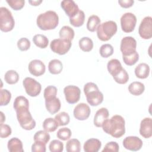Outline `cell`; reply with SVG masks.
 <instances>
[{
    "mask_svg": "<svg viewBox=\"0 0 152 152\" xmlns=\"http://www.w3.org/2000/svg\"><path fill=\"white\" fill-rule=\"evenodd\" d=\"M125 122L124 118L118 115L113 116L109 119H106L102 127L103 130L112 137L118 138L121 137L125 132Z\"/></svg>",
    "mask_w": 152,
    "mask_h": 152,
    "instance_id": "obj_1",
    "label": "cell"
},
{
    "mask_svg": "<svg viewBox=\"0 0 152 152\" xmlns=\"http://www.w3.org/2000/svg\"><path fill=\"white\" fill-rule=\"evenodd\" d=\"M59 17L56 12L49 10L40 14L36 20L37 26L42 30H49L55 28L58 25Z\"/></svg>",
    "mask_w": 152,
    "mask_h": 152,
    "instance_id": "obj_2",
    "label": "cell"
},
{
    "mask_svg": "<svg viewBox=\"0 0 152 152\" xmlns=\"http://www.w3.org/2000/svg\"><path fill=\"white\" fill-rule=\"evenodd\" d=\"M84 92L87 102L91 106H96L102 103L103 95L95 83L92 82L86 83L84 87Z\"/></svg>",
    "mask_w": 152,
    "mask_h": 152,
    "instance_id": "obj_3",
    "label": "cell"
},
{
    "mask_svg": "<svg viewBox=\"0 0 152 152\" xmlns=\"http://www.w3.org/2000/svg\"><path fill=\"white\" fill-rule=\"evenodd\" d=\"M117 24L112 20L107 21L100 24L97 28V36L102 41H107L117 31Z\"/></svg>",
    "mask_w": 152,
    "mask_h": 152,
    "instance_id": "obj_4",
    "label": "cell"
},
{
    "mask_svg": "<svg viewBox=\"0 0 152 152\" xmlns=\"http://www.w3.org/2000/svg\"><path fill=\"white\" fill-rule=\"evenodd\" d=\"M28 109L24 107L15 110L17 120L20 126L26 130H31L36 126V121L33 118Z\"/></svg>",
    "mask_w": 152,
    "mask_h": 152,
    "instance_id": "obj_5",
    "label": "cell"
},
{
    "mask_svg": "<svg viewBox=\"0 0 152 152\" xmlns=\"http://www.w3.org/2000/svg\"><path fill=\"white\" fill-rule=\"evenodd\" d=\"M15 25V21L11 11L6 7L0 8V28L4 32L11 31Z\"/></svg>",
    "mask_w": 152,
    "mask_h": 152,
    "instance_id": "obj_6",
    "label": "cell"
},
{
    "mask_svg": "<svg viewBox=\"0 0 152 152\" xmlns=\"http://www.w3.org/2000/svg\"><path fill=\"white\" fill-rule=\"evenodd\" d=\"M72 46L71 41L64 39H55L50 44L51 50L60 55L66 53Z\"/></svg>",
    "mask_w": 152,
    "mask_h": 152,
    "instance_id": "obj_7",
    "label": "cell"
},
{
    "mask_svg": "<svg viewBox=\"0 0 152 152\" xmlns=\"http://www.w3.org/2000/svg\"><path fill=\"white\" fill-rule=\"evenodd\" d=\"M23 86L26 93L31 97H36L41 91V84L35 79L31 77H26L23 81Z\"/></svg>",
    "mask_w": 152,
    "mask_h": 152,
    "instance_id": "obj_8",
    "label": "cell"
},
{
    "mask_svg": "<svg viewBox=\"0 0 152 152\" xmlns=\"http://www.w3.org/2000/svg\"><path fill=\"white\" fill-rule=\"evenodd\" d=\"M137 17L131 12L124 14L121 18V26L122 30L125 33L132 32L136 26Z\"/></svg>",
    "mask_w": 152,
    "mask_h": 152,
    "instance_id": "obj_9",
    "label": "cell"
},
{
    "mask_svg": "<svg viewBox=\"0 0 152 152\" xmlns=\"http://www.w3.org/2000/svg\"><path fill=\"white\" fill-rule=\"evenodd\" d=\"M137 41L131 36H126L122 38L121 42L120 49L122 56H128L136 52Z\"/></svg>",
    "mask_w": 152,
    "mask_h": 152,
    "instance_id": "obj_10",
    "label": "cell"
},
{
    "mask_svg": "<svg viewBox=\"0 0 152 152\" xmlns=\"http://www.w3.org/2000/svg\"><path fill=\"white\" fill-rule=\"evenodd\" d=\"M138 33L144 39H150L152 37V18L150 16L145 17L141 21Z\"/></svg>",
    "mask_w": 152,
    "mask_h": 152,
    "instance_id": "obj_11",
    "label": "cell"
},
{
    "mask_svg": "<svg viewBox=\"0 0 152 152\" xmlns=\"http://www.w3.org/2000/svg\"><path fill=\"white\" fill-rule=\"evenodd\" d=\"M66 101L69 104H74L78 102L80 98L81 90L77 86L69 85L64 88Z\"/></svg>",
    "mask_w": 152,
    "mask_h": 152,
    "instance_id": "obj_12",
    "label": "cell"
},
{
    "mask_svg": "<svg viewBox=\"0 0 152 152\" xmlns=\"http://www.w3.org/2000/svg\"><path fill=\"white\" fill-rule=\"evenodd\" d=\"M142 141L136 136H128L123 141V145L125 148L131 151H138L142 146Z\"/></svg>",
    "mask_w": 152,
    "mask_h": 152,
    "instance_id": "obj_13",
    "label": "cell"
},
{
    "mask_svg": "<svg viewBox=\"0 0 152 152\" xmlns=\"http://www.w3.org/2000/svg\"><path fill=\"white\" fill-rule=\"evenodd\" d=\"M90 112V108L88 104L80 103L75 107L73 113L75 118L80 121H84L89 117Z\"/></svg>",
    "mask_w": 152,
    "mask_h": 152,
    "instance_id": "obj_14",
    "label": "cell"
},
{
    "mask_svg": "<svg viewBox=\"0 0 152 152\" xmlns=\"http://www.w3.org/2000/svg\"><path fill=\"white\" fill-rule=\"evenodd\" d=\"M28 68L30 73L36 77L43 75L46 69L44 63L39 59H34L31 61L28 64Z\"/></svg>",
    "mask_w": 152,
    "mask_h": 152,
    "instance_id": "obj_15",
    "label": "cell"
},
{
    "mask_svg": "<svg viewBox=\"0 0 152 152\" xmlns=\"http://www.w3.org/2000/svg\"><path fill=\"white\" fill-rule=\"evenodd\" d=\"M61 6L69 18L73 17L80 10L77 4L72 0H64L61 1Z\"/></svg>",
    "mask_w": 152,
    "mask_h": 152,
    "instance_id": "obj_16",
    "label": "cell"
},
{
    "mask_svg": "<svg viewBox=\"0 0 152 152\" xmlns=\"http://www.w3.org/2000/svg\"><path fill=\"white\" fill-rule=\"evenodd\" d=\"M140 135L145 138H149L152 135V119L150 118H144L140 123Z\"/></svg>",
    "mask_w": 152,
    "mask_h": 152,
    "instance_id": "obj_17",
    "label": "cell"
},
{
    "mask_svg": "<svg viewBox=\"0 0 152 152\" xmlns=\"http://www.w3.org/2000/svg\"><path fill=\"white\" fill-rule=\"evenodd\" d=\"M45 106L47 110L52 115L57 113L61 108V102L59 98L55 97L45 100Z\"/></svg>",
    "mask_w": 152,
    "mask_h": 152,
    "instance_id": "obj_18",
    "label": "cell"
},
{
    "mask_svg": "<svg viewBox=\"0 0 152 152\" xmlns=\"http://www.w3.org/2000/svg\"><path fill=\"white\" fill-rule=\"evenodd\" d=\"M109 111L106 107L99 109L96 113L94 117V124L97 127H102L104 121L109 116Z\"/></svg>",
    "mask_w": 152,
    "mask_h": 152,
    "instance_id": "obj_19",
    "label": "cell"
},
{
    "mask_svg": "<svg viewBox=\"0 0 152 152\" xmlns=\"http://www.w3.org/2000/svg\"><path fill=\"white\" fill-rule=\"evenodd\" d=\"M102 146L101 141L97 138L87 140L84 144V150L86 152H97Z\"/></svg>",
    "mask_w": 152,
    "mask_h": 152,
    "instance_id": "obj_20",
    "label": "cell"
},
{
    "mask_svg": "<svg viewBox=\"0 0 152 152\" xmlns=\"http://www.w3.org/2000/svg\"><path fill=\"white\" fill-rule=\"evenodd\" d=\"M150 73V66L146 63H140L135 68V74L137 78L144 79L148 77Z\"/></svg>",
    "mask_w": 152,
    "mask_h": 152,
    "instance_id": "obj_21",
    "label": "cell"
},
{
    "mask_svg": "<svg viewBox=\"0 0 152 152\" xmlns=\"http://www.w3.org/2000/svg\"><path fill=\"white\" fill-rule=\"evenodd\" d=\"M8 149L10 152H23V143L20 140L14 137L10 139L7 144Z\"/></svg>",
    "mask_w": 152,
    "mask_h": 152,
    "instance_id": "obj_22",
    "label": "cell"
},
{
    "mask_svg": "<svg viewBox=\"0 0 152 152\" xmlns=\"http://www.w3.org/2000/svg\"><path fill=\"white\" fill-rule=\"evenodd\" d=\"M145 86L143 83L139 81H134L128 86L129 93L134 96H140L144 91Z\"/></svg>",
    "mask_w": 152,
    "mask_h": 152,
    "instance_id": "obj_23",
    "label": "cell"
},
{
    "mask_svg": "<svg viewBox=\"0 0 152 152\" xmlns=\"http://www.w3.org/2000/svg\"><path fill=\"white\" fill-rule=\"evenodd\" d=\"M63 69L62 62L57 59L51 60L48 64V69L52 74H58L61 72Z\"/></svg>",
    "mask_w": 152,
    "mask_h": 152,
    "instance_id": "obj_24",
    "label": "cell"
},
{
    "mask_svg": "<svg viewBox=\"0 0 152 152\" xmlns=\"http://www.w3.org/2000/svg\"><path fill=\"white\" fill-rule=\"evenodd\" d=\"M107 68L109 72L113 76L119 71L122 68V66L118 59H112L108 62L107 64Z\"/></svg>",
    "mask_w": 152,
    "mask_h": 152,
    "instance_id": "obj_25",
    "label": "cell"
},
{
    "mask_svg": "<svg viewBox=\"0 0 152 152\" xmlns=\"http://www.w3.org/2000/svg\"><path fill=\"white\" fill-rule=\"evenodd\" d=\"M74 30L68 26H63L59 30V35L61 39H66L71 41L74 37Z\"/></svg>",
    "mask_w": 152,
    "mask_h": 152,
    "instance_id": "obj_26",
    "label": "cell"
},
{
    "mask_svg": "<svg viewBox=\"0 0 152 152\" xmlns=\"http://www.w3.org/2000/svg\"><path fill=\"white\" fill-rule=\"evenodd\" d=\"M101 20L100 18L96 15H92L88 18L87 23V28L88 31L94 32L96 31L98 26L100 24Z\"/></svg>",
    "mask_w": 152,
    "mask_h": 152,
    "instance_id": "obj_27",
    "label": "cell"
},
{
    "mask_svg": "<svg viewBox=\"0 0 152 152\" xmlns=\"http://www.w3.org/2000/svg\"><path fill=\"white\" fill-rule=\"evenodd\" d=\"M85 20V14L83 11L79 10V11L73 17L69 18L70 23L74 27H80L81 26Z\"/></svg>",
    "mask_w": 152,
    "mask_h": 152,
    "instance_id": "obj_28",
    "label": "cell"
},
{
    "mask_svg": "<svg viewBox=\"0 0 152 152\" xmlns=\"http://www.w3.org/2000/svg\"><path fill=\"white\" fill-rule=\"evenodd\" d=\"M43 128L45 131L48 132L55 131L58 127V124L55 118H46L43 122Z\"/></svg>",
    "mask_w": 152,
    "mask_h": 152,
    "instance_id": "obj_29",
    "label": "cell"
},
{
    "mask_svg": "<svg viewBox=\"0 0 152 152\" xmlns=\"http://www.w3.org/2000/svg\"><path fill=\"white\" fill-rule=\"evenodd\" d=\"M33 42L35 45L42 49L46 48L49 44V40L47 37L41 34H37L34 36Z\"/></svg>",
    "mask_w": 152,
    "mask_h": 152,
    "instance_id": "obj_30",
    "label": "cell"
},
{
    "mask_svg": "<svg viewBox=\"0 0 152 152\" xmlns=\"http://www.w3.org/2000/svg\"><path fill=\"white\" fill-rule=\"evenodd\" d=\"M79 46L84 52H90L93 48V40L88 37H83L79 40Z\"/></svg>",
    "mask_w": 152,
    "mask_h": 152,
    "instance_id": "obj_31",
    "label": "cell"
},
{
    "mask_svg": "<svg viewBox=\"0 0 152 152\" xmlns=\"http://www.w3.org/2000/svg\"><path fill=\"white\" fill-rule=\"evenodd\" d=\"M112 77L116 83L121 84L126 83L129 80L128 74L123 68Z\"/></svg>",
    "mask_w": 152,
    "mask_h": 152,
    "instance_id": "obj_32",
    "label": "cell"
},
{
    "mask_svg": "<svg viewBox=\"0 0 152 152\" xmlns=\"http://www.w3.org/2000/svg\"><path fill=\"white\" fill-rule=\"evenodd\" d=\"M66 150L68 152H79L81 150V144L78 140L72 138L66 144Z\"/></svg>",
    "mask_w": 152,
    "mask_h": 152,
    "instance_id": "obj_33",
    "label": "cell"
},
{
    "mask_svg": "<svg viewBox=\"0 0 152 152\" xmlns=\"http://www.w3.org/2000/svg\"><path fill=\"white\" fill-rule=\"evenodd\" d=\"M4 80L9 84H14L19 80V75L15 70H8L5 74Z\"/></svg>",
    "mask_w": 152,
    "mask_h": 152,
    "instance_id": "obj_34",
    "label": "cell"
},
{
    "mask_svg": "<svg viewBox=\"0 0 152 152\" xmlns=\"http://www.w3.org/2000/svg\"><path fill=\"white\" fill-rule=\"evenodd\" d=\"M13 107L15 110L21 108L27 107L29 108V102L27 99L23 96H17L14 102Z\"/></svg>",
    "mask_w": 152,
    "mask_h": 152,
    "instance_id": "obj_35",
    "label": "cell"
},
{
    "mask_svg": "<svg viewBox=\"0 0 152 152\" xmlns=\"http://www.w3.org/2000/svg\"><path fill=\"white\" fill-rule=\"evenodd\" d=\"M55 119L56 121L59 126H64L69 124L70 118L68 113L61 112L55 115Z\"/></svg>",
    "mask_w": 152,
    "mask_h": 152,
    "instance_id": "obj_36",
    "label": "cell"
},
{
    "mask_svg": "<svg viewBox=\"0 0 152 152\" xmlns=\"http://www.w3.org/2000/svg\"><path fill=\"white\" fill-rule=\"evenodd\" d=\"M34 141H42L45 144H47L48 142L49 141L50 137V135L46 131L40 130L35 133L33 137Z\"/></svg>",
    "mask_w": 152,
    "mask_h": 152,
    "instance_id": "obj_37",
    "label": "cell"
},
{
    "mask_svg": "<svg viewBox=\"0 0 152 152\" xmlns=\"http://www.w3.org/2000/svg\"><path fill=\"white\" fill-rule=\"evenodd\" d=\"M11 94L7 89H1L0 91V105H7L11 100Z\"/></svg>",
    "mask_w": 152,
    "mask_h": 152,
    "instance_id": "obj_38",
    "label": "cell"
},
{
    "mask_svg": "<svg viewBox=\"0 0 152 152\" xmlns=\"http://www.w3.org/2000/svg\"><path fill=\"white\" fill-rule=\"evenodd\" d=\"M71 135L72 132L70 129L66 127L60 128L56 134L57 137L62 141H66L69 140L71 138Z\"/></svg>",
    "mask_w": 152,
    "mask_h": 152,
    "instance_id": "obj_39",
    "label": "cell"
},
{
    "mask_svg": "<svg viewBox=\"0 0 152 152\" xmlns=\"http://www.w3.org/2000/svg\"><path fill=\"white\" fill-rule=\"evenodd\" d=\"M99 52L103 58H108L113 54V48L110 44H104L100 48Z\"/></svg>",
    "mask_w": 152,
    "mask_h": 152,
    "instance_id": "obj_40",
    "label": "cell"
},
{
    "mask_svg": "<svg viewBox=\"0 0 152 152\" xmlns=\"http://www.w3.org/2000/svg\"><path fill=\"white\" fill-rule=\"evenodd\" d=\"M122 59L124 63L129 66L134 65L139 59V55L136 51L134 53L128 55V56H122Z\"/></svg>",
    "mask_w": 152,
    "mask_h": 152,
    "instance_id": "obj_41",
    "label": "cell"
},
{
    "mask_svg": "<svg viewBox=\"0 0 152 152\" xmlns=\"http://www.w3.org/2000/svg\"><path fill=\"white\" fill-rule=\"evenodd\" d=\"M49 148L51 152H62L64 150V144L59 140H53L50 142Z\"/></svg>",
    "mask_w": 152,
    "mask_h": 152,
    "instance_id": "obj_42",
    "label": "cell"
},
{
    "mask_svg": "<svg viewBox=\"0 0 152 152\" xmlns=\"http://www.w3.org/2000/svg\"><path fill=\"white\" fill-rule=\"evenodd\" d=\"M57 88L53 86H49L44 90L43 96L45 99L55 97L57 94Z\"/></svg>",
    "mask_w": 152,
    "mask_h": 152,
    "instance_id": "obj_43",
    "label": "cell"
},
{
    "mask_svg": "<svg viewBox=\"0 0 152 152\" xmlns=\"http://www.w3.org/2000/svg\"><path fill=\"white\" fill-rule=\"evenodd\" d=\"M17 47L21 51L27 50L30 47V42L28 39L22 37L18 40Z\"/></svg>",
    "mask_w": 152,
    "mask_h": 152,
    "instance_id": "obj_44",
    "label": "cell"
},
{
    "mask_svg": "<svg viewBox=\"0 0 152 152\" xmlns=\"http://www.w3.org/2000/svg\"><path fill=\"white\" fill-rule=\"evenodd\" d=\"M7 2L14 10H20L24 5V0H7Z\"/></svg>",
    "mask_w": 152,
    "mask_h": 152,
    "instance_id": "obj_45",
    "label": "cell"
},
{
    "mask_svg": "<svg viewBox=\"0 0 152 152\" xmlns=\"http://www.w3.org/2000/svg\"><path fill=\"white\" fill-rule=\"evenodd\" d=\"M119 147L118 144L115 141H110L107 142L104 148L102 150V152H118L119 151Z\"/></svg>",
    "mask_w": 152,
    "mask_h": 152,
    "instance_id": "obj_46",
    "label": "cell"
},
{
    "mask_svg": "<svg viewBox=\"0 0 152 152\" xmlns=\"http://www.w3.org/2000/svg\"><path fill=\"white\" fill-rule=\"evenodd\" d=\"M46 144L42 141H35L31 145V151L33 152H45Z\"/></svg>",
    "mask_w": 152,
    "mask_h": 152,
    "instance_id": "obj_47",
    "label": "cell"
},
{
    "mask_svg": "<svg viewBox=\"0 0 152 152\" xmlns=\"http://www.w3.org/2000/svg\"><path fill=\"white\" fill-rule=\"evenodd\" d=\"M1 130V137L2 138H7L11 134V128L7 124H1L0 125Z\"/></svg>",
    "mask_w": 152,
    "mask_h": 152,
    "instance_id": "obj_48",
    "label": "cell"
},
{
    "mask_svg": "<svg viewBox=\"0 0 152 152\" xmlns=\"http://www.w3.org/2000/svg\"><path fill=\"white\" fill-rule=\"evenodd\" d=\"M118 3L122 7L127 8L132 6L134 1L133 0H119L118 1Z\"/></svg>",
    "mask_w": 152,
    "mask_h": 152,
    "instance_id": "obj_49",
    "label": "cell"
},
{
    "mask_svg": "<svg viewBox=\"0 0 152 152\" xmlns=\"http://www.w3.org/2000/svg\"><path fill=\"white\" fill-rule=\"evenodd\" d=\"M28 2L31 5H34V6H37L39 5L40 4H41L42 2V0H37V1H29Z\"/></svg>",
    "mask_w": 152,
    "mask_h": 152,
    "instance_id": "obj_50",
    "label": "cell"
},
{
    "mask_svg": "<svg viewBox=\"0 0 152 152\" xmlns=\"http://www.w3.org/2000/svg\"><path fill=\"white\" fill-rule=\"evenodd\" d=\"M0 113H1V124H3V122L5 121V116L2 112H1Z\"/></svg>",
    "mask_w": 152,
    "mask_h": 152,
    "instance_id": "obj_51",
    "label": "cell"
}]
</instances>
